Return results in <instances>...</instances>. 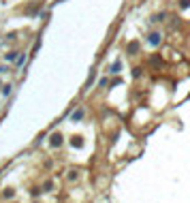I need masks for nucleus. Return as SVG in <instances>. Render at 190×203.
<instances>
[{"label":"nucleus","instance_id":"1","mask_svg":"<svg viewBox=\"0 0 190 203\" xmlns=\"http://www.w3.org/2000/svg\"><path fill=\"white\" fill-rule=\"evenodd\" d=\"M147 41H150L152 45H160V43H162V34H160V32H150V34H147Z\"/></svg>","mask_w":190,"mask_h":203},{"label":"nucleus","instance_id":"2","mask_svg":"<svg viewBox=\"0 0 190 203\" xmlns=\"http://www.w3.org/2000/svg\"><path fill=\"white\" fill-rule=\"evenodd\" d=\"M49 143L54 145V148H60V145H62V135H60V133H54L51 139H49Z\"/></svg>","mask_w":190,"mask_h":203},{"label":"nucleus","instance_id":"3","mask_svg":"<svg viewBox=\"0 0 190 203\" xmlns=\"http://www.w3.org/2000/svg\"><path fill=\"white\" fill-rule=\"evenodd\" d=\"M167 13H156V15H152V24H158V22H165Z\"/></svg>","mask_w":190,"mask_h":203},{"label":"nucleus","instance_id":"4","mask_svg":"<svg viewBox=\"0 0 190 203\" xmlns=\"http://www.w3.org/2000/svg\"><path fill=\"white\" fill-rule=\"evenodd\" d=\"M137 51H139V43H137V41L128 43V54H137Z\"/></svg>","mask_w":190,"mask_h":203},{"label":"nucleus","instance_id":"5","mask_svg":"<svg viewBox=\"0 0 190 203\" xmlns=\"http://www.w3.org/2000/svg\"><path fill=\"white\" fill-rule=\"evenodd\" d=\"M120 69H122V62H120V60H116V62L111 64V73H120Z\"/></svg>","mask_w":190,"mask_h":203},{"label":"nucleus","instance_id":"6","mask_svg":"<svg viewBox=\"0 0 190 203\" xmlns=\"http://www.w3.org/2000/svg\"><path fill=\"white\" fill-rule=\"evenodd\" d=\"M73 145H75V148H81L83 145V141H81V137H73V141H71Z\"/></svg>","mask_w":190,"mask_h":203},{"label":"nucleus","instance_id":"7","mask_svg":"<svg viewBox=\"0 0 190 203\" xmlns=\"http://www.w3.org/2000/svg\"><path fill=\"white\" fill-rule=\"evenodd\" d=\"M81 118H83V109H77V111L73 113V120L77 122V120H81Z\"/></svg>","mask_w":190,"mask_h":203},{"label":"nucleus","instance_id":"8","mask_svg":"<svg viewBox=\"0 0 190 203\" xmlns=\"http://www.w3.org/2000/svg\"><path fill=\"white\" fill-rule=\"evenodd\" d=\"M190 7V0H179V9H188Z\"/></svg>","mask_w":190,"mask_h":203}]
</instances>
